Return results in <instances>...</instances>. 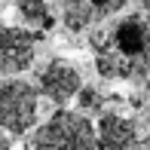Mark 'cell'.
Listing matches in <instances>:
<instances>
[{
  "mask_svg": "<svg viewBox=\"0 0 150 150\" xmlns=\"http://www.w3.org/2000/svg\"><path fill=\"white\" fill-rule=\"evenodd\" d=\"M16 9H18V16H22V22L28 25V31L43 34V31H49L52 25H55L46 0H16Z\"/></svg>",
  "mask_w": 150,
  "mask_h": 150,
  "instance_id": "ba28073f",
  "label": "cell"
},
{
  "mask_svg": "<svg viewBox=\"0 0 150 150\" xmlns=\"http://www.w3.org/2000/svg\"><path fill=\"white\" fill-rule=\"evenodd\" d=\"M83 86L80 67L67 58H49L37 74V95H43L46 101H52L55 107H64L67 101H74V95Z\"/></svg>",
  "mask_w": 150,
  "mask_h": 150,
  "instance_id": "277c9868",
  "label": "cell"
},
{
  "mask_svg": "<svg viewBox=\"0 0 150 150\" xmlns=\"http://www.w3.org/2000/svg\"><path fill=\"white\" fill-rule=\"evenodd\" d=\"M40 37L43 34H37V31L12 28V25L0 22V77H12V74L28 71L34 64Z\"/></svg>",
  "mask_w": 150,
  "mask_h": 150,
  "instance_id": "5b68a950",
  "label": "cell"
},
{
  "mask_svg": "<svg viewBox=\"0 0 150 150\" xmlns=\"http://www.w3.org/2000/svg\"><path fill=\"white\" fill-rule=\"evenodd\" d=\"M129 0H61V18L67 31H86L126 9Z\"/></svg>",
  "mask_w": 150,
  "mask_h": 150,
  "instance_id": "8992f818",
  "label": "cell"
},
{
  "mask_svg": "<svg viewBox=\"0 0 150 150\" xmlns=\"http://www.w3.org/2000/svg\"><path fill=\"white\" fill-rule=\"evenodd\" d=\"M89 46L95 52V71L104 80H126L144 86L150 67V28L144 12H129L110 28L95 31Z\"/></svg>",
  "mask_w": 150,
  "mask_h": 150,
  "instance_id": "6da1fadb",
  "label": "cell"
},
{
  "mask_svg": "<svg viewBox=\"0 0 150 150\" xmlns=\"http://www.w3.org/2000/svg\"><path fill=\"white\" fill-rule=\"evenodd\" d=\"M40 110V95L28 80H0V129L9 135H25L34 129Z\"/></svg>",
  "mask_w": 150,
  "mask_h": 150,
  "instance_id": "3957f363",
  "label": "cell"
},
{
  "mask_svg": "<svg viewBox=\"0 0 150 150\" xmlns=\"http://www.w3.org/2000/svg\"><path fill=\"white\" fill-rule=\"evenodd\" d=\"M80 104V113H101V107H104V95H101L95 86H80V92L74 95Z\"/></svg>",
  "mask_w": 150,
  "mask_h": 150,
  "instance_id": "9c48e42d",
  "label": "cell"
},
{
  "mask_svg": "<svg viewBox=\"0 0 150 150\" xmlns=\"http://www.w3.org/2000/svg\"><path fill=\"white\" fill-rule=\"evenodd\" d=\"M95 138H98L101 150H135L141 147V129L135 120L122 117V113L104 110L95 126Z\"/></svg>",
  "mask_w": 150,
  "mask_h": 150,
  "instance_id": "52a82bcc",
  "label": "cell"
},
{
  "mask_svg": "<svg viewBox=\"0 0 150 150\" xmlns=\"http://www.w3.org/2000/svg\"><path fill=\"white\" fill-rule=\"evenodd\" d=\"M0 150H9V138L3 135V129H0Z\"/></svg>",
  "mask_w": 150,
  "mask_h": 150,
  "instance_id": "30bf717a",
  "label": "cell"
},
{
  "mask_svg": "<svg viewBox=\"0 0 150 150\" xmlns=\"http://www.w3.org/2000/svg\"><path fill=\"white\" fill-rule=\"evenodd\" d=\"M25 150H101V147L95 138V126L86 113L58 107L31 135V144H25Z\"/></svg>",
  "mask_w": 150,
  "mask_h": 150,
  "instance_id": "7a4b0ae2",
  "label": "cell"
}]
</instances>
